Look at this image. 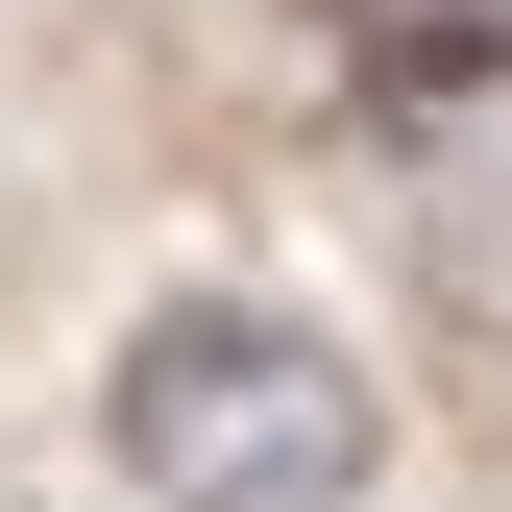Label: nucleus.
I'll return each mask as SVG.
<instances>
[{"label":"nucleus","mask_w":512,"mask_h":512,"mask_svg":"<svg viewBox=\"0 0 512 512\" xmlns=\"http://www.w3.org/2000/svg\"><path fill=\"white\" fill-rule=\"evenodd\" d=\"M98 464L147 512H366L391 488V391L293 293H147L122 366H98Z\"/></svg>","instance_id":"nucleus-1"},{"label":"nucleus","mask_w":512,"mask_h":512,"mask_svg":"<svg viewBox=\"0 0 512 512\" xmlns=\"http://www.w3.org/2000/svg\"><path fill=\"white\" fill-rule=\"evenodd\" d=\"M342 25H366V74H391L415 122L439 98H512V0H342Z\"/></svg>","instance_id":"nucleus-2"}]
</instances>
